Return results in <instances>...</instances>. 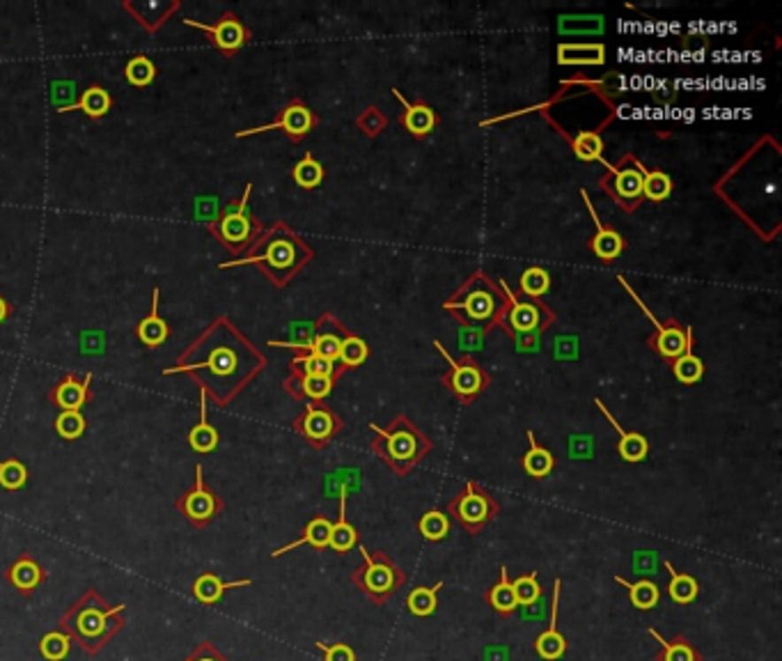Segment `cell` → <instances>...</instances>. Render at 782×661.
Returning <instances> with one entry per match:
<instances>
[{
  "label": "cell",
  "instance_id": "cell-46",
  "mask_svg": "<svg viewBox=\"0 0 782 661\" xmlns=\"http://www.w3.org/2000/svg\"><path fill=\"white\" fill-rule=\"evenodd\" d=\"M672 373H675L677 381L691 386V384H698L700 379H702L704 365L698 357H693L691 351H688V354H684V357L677 358L675 365H672Z\"/></svg>",
  "mask_w": 782,
  "mask_h": 661
},
{
  "label": "cell",
  "instance_id": "cell-48",
  "mask_svg": "<svg viewBox=\"0 0 782 661\" xmlns=\"http://www.w3.org/2000/svg\"><path fill=\"white\" fill-rule=\"evenodd\" d=\"M294 374H317V377H335V363L326 361V358L317 357V354H308L305 358H296L292 363Z\"/></svg>",
  "mask_w": 782,
  "mask_h": 661
},
{
  "label": "cell",
  "instance_id": "cell-29",
  "mask_svg": "<svg viewBox=\"0 0 782 661\" xmlns=\"http://www.w3.org/2000/svg\"><path fill=\"white\" fill-rule=\"evenodd\" d=\"M482 599L501 618L514 616V611L518 609V604H517V595H514L512 581H510V577H507L505 565L501 567V579H498V583H495V586H491L489 590L482 595Z\"/></svg>",
  "mask_w": 782,
  "mask_h": 661
},
{
  "label": "cell",
  "instance_id": "cell-36",
  "mask_svg": "<svg viewBox=\"0 0 782 661\" xmlns=\"http://www.w3.org/2000/svg\"><path fill=\"white\" fill-rule=\"evenodd\" d=\"M418 531L427 542H441L450 533V517L443 510H429L418 519Z\"/></svg>",
  "mask_w": 782,
  "mask_h": 661
},
{
  "label": "cell",
  "instance_id": "cell-40",
  "mask_svg": "<svg viewBox=\"0 0 782 661\" xmlns=\"http://www.w3.org/2000/svg\"><path fill=\"white\" fill-rule=\"evenodd\" d=\"M28 482V471L19 459H0V487L7 492H19Z\"/></svg>",
  "mask_w": 782,
  "mask_h": 661
},
{
  "label": "cell",
  "instance_id": "cell-55",
  "mask_svg": "<svg viewBox=\"0 0 782 661\" xmlns=\"http://www.w3.org/2000/svg\"><path fill=\"white\" fill-rule=\"evenodd\" d=\"M10 312H12V305L7 304V301L3 299V296H0V324L5 322L7 317H10Z\"/></svg>",
  "mask_w": 782,
  "mask_h": 661
},
{
  "label": "cell",
  "instance_id": "cell-19",
  "mask_svg": "<svg viewBox=\"0 0 782 661\" xmlns=\"http://www.w3.org/2000/svg\"><path fill=\"white\" fill-rule=\"evenodd\" d=\"M5 577H7V581L12 583V588H14V590H19V593L28 597V595H33L37 588L44 586L46 570L40 565V563H37V560L33 558V556L23 554L21 558H19L17 563L10 567V570H7Z\"/></svg>",
  "mask_w": 782,
  "mask_h": 661
},
{
  "label": "cell",
  "instance_id": "cell-30",
  "mask_svg": "<svg viewBox=\"0 0 782 661\" xmlns=\"http://www.w3.org/2000/svg\"><path fill=\"white\" fill-rule=\"evenodd\" d=\"M76 108L83 111L85 115L99 119L113 108V96H111V92H108L106 88H102V85H92V88H88V90L80 95L79 102L72 104V106H62L58 113H67V111H76Z\"/></svg>",
  "mask_w": 782,
  "mask_h": 661
},
{
  "label": "cell",
  "instance_id": "cell-34",
  "mask_svg": "<svg viewBox=\"0 0 782 661\" xmlns=\"http://www.w3.org/2000/svg\"><path fill=\"white\" fill-rule=\"evenodd\" d=\"M443 588V581H436L433 586H418L413 588L409 597H406V606L411 611L416 618H429L436 613L439 609V590Z\"/></svg>",
  "mask_w": 782,
  "mask_h": 661
},
{
  "label": "cell",
  "instance_id": "cell-22",
  "mask_svg": "<svg viewBox=\"0 0 782 661\" xmlns=\"http://www.w3.org/2000/svg\"><path fill=\"white\" fill-rule=\"evenodd\" d=\"M331 526L333 524L326 519V517H315V519H310L308 524H305L303 535H301L299 540H294V542L285 544V547L276 549V551H271V556L278 558V556H285L288 551H294V549L303 547V544L324 551V549L328 547V540H331Z\"/></svg>",
  "mask_w": 782,
  "mask_h": 661
},
{
  "label": "cell",
  "instance_id": "cell-4",
  "mask_svg": "<svg viewBox=\"0 0 782 661\" xmlns=\"http://www.w3.org/2000/svg\"><path fill=\"white\" fill-rule=\"evenodd\" d=\"M445 311H452L459 322L484 334L501 322L507 312V299L482 273H475L466 283V294H462L459 301H448Z\"/></svg>",
  "mask_w": 782,
  "mask_h": 661
},
{
  "label": "cell",
  "instance_id": "cell-18",
  "mask_svg": "<svg viewBox=\"0 0 782 661\" xmlns=\"http://www.w3.org/2000/svg\"><path fill=\"white\" fill-rule=\"evenodd\" d=\"M580 196H583V200H586L587 211H590L592 220H594V226H597V237L592 239V243H590L592 250H594V255H597L602 262L617 260L619 255H622V250H625V239H622V234H619L617 230L603 226L602 220H599L597 211H594V204L590 203V196H587L586 188L580 191Z\"/></svg>",
  "mask_w": 782,
  "mask_h": 661
},
{
  "label": "cell",
  "instance_id": "cell-44",
  "mask_svg": "<svg viewBox=\"0 0 782 661\" xmlns=\"http://www.w3.org/2000/svg\"><path fill=\"white\" fill-rule=\"evenodd\" d=\"M571 147H574L576 157L580 161H597V158L602 161L603 141L597 131H580L574 142H571Z\"/></svg>",
  "mask_w": 782,
  "mask_h": 661
},
{
  "label": "cell",
  "instance_id": "cell-14",
  "mask_svg": "<svg viewBox=\"0 0 782 661\" xmlns=\"http://www.w3.org/2000/svg\"><path fill=\"white\" fill-rule=\"evenodd\" d=\"M560 590H563V581L556 579V586H553V602H551V622H548V629L541 632L535 641V652L540 655V659L544 661H557L567 655V639H564L560 629H557V613H560Z\"/></svg>",
  "mask_w": 782,
  "mask_h": 661
},
{
  "label": "cell",
  "instance_id": "cell-49",
  "mask_svg": "<svg viewBox=\"0 0 782 661\" xmlns=\"http://www.w3.org/2000/svg\"><path fill=\"white\" fill-rule=\"evenodd\" d=\"M56 432L65 441H76L85 432V419L80 411H60L56 419Z\"/></svg>",
  "mask_w": 782,
  "mask_h": 661
},
{
  "label": "cell",
  "instance_id": "cell-41",
  "mask_svg": "<svg viewBox=\"0 0 782 661\" xmlns=\"http://www.w3.org/2000/svg\"><path fill=\"white\" fill-rule=\"evenodd\" d=\"M514 595H517L518 606H535L537 602H541V586L537 581V570L528 572L524 577H518L517 581H512Z\"/></svg>",
  "mask_w": 782,
  "mask_h": 661
},
{
  "label": "cell",
  "instance_id": "cell-5",
  "mask_svg": "<svg viewBox=\"0 0 782 661\" xmlns=\"http://www.w3.org/2000/svg\"><path fill=\"white\" fill-rule=\"evenodd\" d=\"M363 556V563L351 572V583H354L372 604L383 606L388 604L400 588L406 586L409 577L386 551H370L358 544Z\"/></svg>",
  "mask_w": 782,
  "mask_h": 661
},
{
  "label": "cell",
  "instance_id": "cell-1",
  "mask_svg": "<svg viewBox=\"0 0 782 661\" xmlns=\"http://www.w3.org/2000/svg\"><path fill=\"white\" fill-rule=\"evenodd\" d=\"M124 611L126 604L111 606L104 595L95 588H88L60 618L58 629L76 641L85 655H99L111 641L124 629Z\"/></svg>",
  "mask_w": 782,
  "mask_h": 661
},
{
  "label": "cell",
  "instance_id": "cell-24",
  "mask_svg": "<svg viewBox=\"0 0 782 661\" xmlns=\"http://www.w3.org/2000/svg\"><path fill=\"white\" fill-rule=\"evenodd\" d=\"M361 544V535L354 528L349 519H347V496H340V514L338 521L331 526V540H328V547L335 551V554L344 556L349 554L351 549H356Z\"/></svg>",
  "mask_w": 782,
  "mask_h": 661
},
{
  "label": "cell",
  "instance_id": "cell-31",
  "mask_svg": "<svg viewBox=\"0 0 782 661\" xmlns=\"http://www.w3.org/2000/svg\"><path fill=\"white\" fill-rule=\"evenodd\" d=\"M299 386L294 390V397H308L310 402H321L331 396L335 377H317V374H292V379L285 381V388Z\"/></svg>",
  "mask_w": 782,
  "mask_h": 661
},
{
  "label": "cell",
  "instance_id": "cell-8",
  "mask_svg": "<svg viewBox=\"0 0 782 661\" xmlns=\"http://www.w3.org/2000/svg\"><path fill=\"white\" fill-rule=\"evenodd\" d=\"M342 427L344 423L338 413L319 402H308L305 411L294 420V430L299 432L315 450L326 448L342 432Z\"/></svg>",
  "mask_w": 782,
  "mask_h": 661
},
{
  "label": "cell",
  "instance_id": "cell-43",
  "mask_svg": "<svg viewBox=\"0 0 782 661\" xmlns=\"http://www.w3.org/2000/svg\"><path fill=\"white\" fill-rule=\"evenodd\" d=\"M69 648H72V639L65 632H60V629L49 632L40 641V655L46 661H62L69 655Z\"/></svg>",
  "mask_w": 782,
  "mask_h": 661
},
{
  "label": "cell",
  "instance_id": "cell-7",
  "mask_svg": "<svg viewBox=\"0 0 782 661\" xmlns=\"http://www.w3.org/2000/svg\"><path fill=\"white\" fill-rule=\"evenodd\" d=\"M250 191H253V187L248 184L246 191H243V198L237 200L232 207H227L216 223L207 226L209 232L216 234V239L232 253H239L242 249H246L248 243H253L259 237V226H255V220L250 219L246 210Z\"/></svg>",
  "mask_w": 782,
  "mask_h": 661
},
{
  "label": "cell",
  "instance_id": "cell-6",
  "mask_svg": "<svg viewBox=\"0 0 782 661\" xmlns=\"http://www.w3.org/2000/svg\"><path fill=\"white\" fill-rule=\"evenodd\" d=\"M445 512L462 526L468 535H479L501 514V503L482 485L471 480L448 503Z\"/></svg>",
  "mask_w": 782,
  "mask_h": 661
},
{
  "label": "cell",
  "instance_id": "cell-38",
  "mask_svg": "<svg viewBox=\"0 0 782 661\" xmlns=\"http://www.w3.org/2000/svg\"><path fill=\"white\" fill-rule=\"evenodd\" d=\"M292 177L301 188H317L324 181L326 173H324V165L312 154H305L299 164L294 165Z\"/></svg>",
  "mask_w": 782,
  "mask_h": 661
},
{
  "label": "cell",
  "instance_id": "cell-27",
  "mask_svg": "<svg viewBox=\"0 0 782 661\" xmlns=\"http://www.w3.org/2000/svg\"><path fill=\"white\" fill-rule=\"evenodd\" d=\"M528 441L530 448L524 455V459H521V466H524V471L530 475V478L544 480V478L551 475L553 466H556V457H553V452L548 450V448H544L540 441H537L535 432H528Z\"/></svg>",
  "mask_w": 782,
  "mask_h": 661
},
{
  "label": "cell",
  "instance_id": "cell-35",
  "mask_svg": "<svg viewBox=\"0 0 782 661\" xmlns=\"http://www.w3.org/2000/svg\"><path fill=\"white\" fill-rule=\"evenodd\" d=\"M615 581L629 590L631 604L636 606L638 611H652L654 606H659L661 590H659V586H656L654 581H649V579H642V581H638V583H631V581H626L625 577H615Z\"/></svg>",
  "mask_w": 782,
  "mask_h": 661
},
{
  "label": "cell",
  "instance_id": "cell-12",
  "mask_svg": "<svg viewBox=\"0 0 782 661\" xmlns=\"http://www.w3.org/2000/svg\"><path fill=\"white\" fill-rule=\"evenodd\" d=\"M184 23L186 26H191V28H197V30H203V33H207L209 40H211V44H214L216 49H220V51L226 53L227 58L234 56V53H237L239 49H242V46L250 40V30H248L246 26H243V23L239 21L234 14H232V12H226L216 26H207V23L193 21V19H184Z\"/></svg>",
  "mask_w": 782,
  "mask_h": 661
},
{
  "label": "cell",
  "instance_id": "cell-53",
  "mask_svg": "<svg viewBox=\"0 0 782 661\" xmlns=\"http://www.w3.org/2000/svg\"><path fill=\"white\" fill-rule=\"evenodd\" d=\"M181 661H230V659H227V657L211 643V641H203V643H197L196 648H193L191 655Z\"/></svg>",
  "mask_w": 782,
  "mask_h": 661
},
{
  "label": "cell",
  "instance_id": "cell-11",
  "mask_svg": "<svg viewBox=\"0 0 782 661\" xmlns=\"http://www.w3.org/2000/svg\"><path fill=\"white\" fill-rule=\"evenodd\" d=\"M633 165H626V168H615V165L606 164L602 158V164L608 168V177L602 181L603 191L615 200V203L622 207V210L631 211L636 210L642 200V173H640V161L631 157Z\"/></svg>",
  "mask_w": 782,
  "mask_h": 661
},
{
  "label": "cell",
  "instance_id": "cell-32",
  "mask_svg": "<svg viewBox=\"0 0 782 661\" xmlns=\"http://www.w3.org/2000/svg\"><path fill=\"white\" fill-rule=\"evenodd\" d=\"M560 65H603L606 46L603 44H560L557 46Z\"/></svg>",
  "mask_w": 782,
  "mask_h": 661
},
{
  "label": "cell",
  "instance_id": "cell-51",
  "mask_svg": "<svg viewBox=\"0 0 782 661\" xmlns=\"http://www.w3.org/2000/svg\"><path fill=\"white\" fill-rule=\"evenodd\" d=\"M356 125L361 127V129L365 131L367 136H377V134H381V131L386 129V127H388V118H386V115H383L381 111H379V108L370 106L365 111V113L361 115V118L356 119Z\"/></svg>",
  "mask_w": 782,
  "mask_h": 661
},
{
  "label": "cell",
  "instance_id": "cell-52",
  "mask_svg": "<svg viewBox=\"0 0 782 661\" xmlns=\"http://www.w3.org/2000/svg\"><path fill=\"white\" fill-rule=\"evenodd\" d=\"M317 648L324 655V661H356V652L349 643H324L319 641Z\"/></svg>",
  "mask_w": 782,
  "mask_h": 661
},
{
  "label": "cell",
  "instance_id": "cell-13",
  "mask_svg": "<svg viewBox=\"0 0 782 661\" xmlns=\"http://www.w3.org/2000/svg\"><path fill=\"white\" fill-rule=\"evenodd\" d=\"M315 127H317V115L312 113V111H310L305 104L292 102L288 108H282L280 118L273 119L271 125L239 131L237 138L253 136V134H264V131H271V129H282L289 138H292V141H301V138L308 136L310 131L315 129Z\"/></svg>",
  "mask_w": 782,
  "mask_h": 661
},
{
  "label": "cell",
  "instance_id": "cell-15",
  "mask_svg": "<svg viewBox=\"0 0 782 661\" xmlns=\"http://www.w3.org/2000/svg\"><path fill=\"white\" fill-rule=\"evenodd\" d=\"M649 345L659 351L661 357L668 358V361H677V358L691 351L693 328H681L677 322L661 324L656 335L649 340Z\"/></svg>",
  "mask_w": 782,
  "mask_h": 661
},
{
  "label": "cell",
  "instance_id": "cell-47",
  "mask_svg": "<svg viewBox=\"0 0 782 661\" xmlns=\"http://www.w3.org/2000/svg\"><path fill=\"white\" fill-rule=\"evenodd\" d=\"M340 345H342V338L333 331H319L315 335V340L310 342V354H317V357L326 358V361L335 363L340 357Z\"/></svg>",
  "mask_w": 782,
  "mask_h": 661
},
{
  "label": "cell",
  "instance_id": "cell-17",
  "mask_svg": "<svg viewBox=\"0 0 782 661\" xmlns=\"http://www.w3.org/2000/svg\"><path fill=\"white\" fill-rule=\"evenodd\" d=\"M90 381L92 374H85L83 379H76L73 374H65L58 386L51 390V402L62 411H80L83 404L90 400Z\"/></svg>",
  "mask_w": 782,
  "mask_h": 661
},
{
  "label": "cell",
  "instance_id": "cell-45",
  "mask_svg": "<svg viewBox=\"0 0 782 661\" xmlns=\"http://www.w3.org/2000/svg\"><path fill=\"white\" fill-rule=\"evenodd\" d=\"M548 288H551V276L541 266H530V269L524 272V276H521V292L533 296V299L544 296L548 292Z\"/></svg>",
  "mask_w": 782,
  "mask_h": 661
},
{
  "label": "cell",
  "instance_id": "cell-2",
  "mask_svg": "<svg viewBox=\"0 0 782 661\" xmlns=\"http://www.w3.org/2000/svg\"><path fill=\"white\" fill-rule=\"evenodd\" d=\"M370 430L377 434L372 441V452L381 459L388 469L406 478L416 469L422 459L432 452V441L425 432L411 423L409 416L400 413L388 427H379L377 423H370Z\"/></svg>",
  "mask_w": 782,
  "mask_h": 661
},
{
  "label": "cell",
  "instance_id": "cell-42",
  "mask_svg": "<svg viewBox=\"0 0 782 661\" xmlns=\"http://www.w3.org/2000/svg\"><path fill=\"white\" fill-rule=\"evenodd\" d=\"M124 73H126V81L131 85L147 88V85L154 83V79H157V67H154V63L147 56H135L129 60Z\"/></svg>",
  "mask_w": 782,
  "mask_h": 661
},
{
  "label": "cell",
  "instance_id": "cell-16",
  "mask_svg": "<svg viewBox=\"0 0 782 661\" xmlns=\"http://www.w3.org/2000/svg\"><path fill=\"white\" fill-rule=\"evenodd\" d=\"M594 404H597L599 411L603 413L608 419V423L613 425V430L619 434V443H617V452L619 457L625 459L629 464H638V462H645V457L649 455V441L648 436L640 434V432H626L622 425L617 423V419H613V413L608 411L606 404H603L599 397H594Z\"/></svg>",
  "mask_w": 782,
  "mask_h": 661
},
{
  "label": "cell",
  "instance_id": "cell-20",
  "mask_svg": "<svg viewBox=\"0 0 782 661\" xmlns=\"http://www.w3.org/2000/svg\"><path fill=\"white\" fill-rule=\"evenodd\" d=\"M393 95H395V99H400V104H402V106H404V115H402V125L406 127V131H409V134H411V136H416V138H422V136H427V134H432L433 127L439 125V115L433 113V111L427 106V104L406 102V99H404V96H402V92L397 90V88H395V90H393Z\"/></svg>",
  "mask_w": 782,
  "mask_h": 661
},
{
  "label": "cell",
  "instance_id": "cell-54",
  "mask_svg": "<svg viewBox=\"0 0 782 661\" xmlns=\"http://www.w3.org/2000/svg\"><path fill=\"white\" fill-rule=\"evenodd\" d=\"M484 661H510V650L502 645H491L484 650Z\"/></svg>",
  "mask_w": 782,
  "mask_h": 661
},
{
  "label": "cell",
  "instance_id": "cell-28",
  "mask_svg": "<svg viewBox=\"0 0 782 661\" xmlns=\"http://www.w3.org/2000/svg\"><path fill=\"white\" fill-rule=\"evenodd\" d=\"M663 567L670 574V586H668L670 599L679 606L693 604L700 595L698 579L693 577V574H688V572H679L670 560H663Z\"/></svg>",
  "mask_w": 782,
  "mask_h": 661
},
{
  "label": "cell",
  "instance_id": "cell-37",
  "mask_svg": "<svg viewBox=\"0 0 782 661\" xmlns=\"http://www.w3.org/2000/svg\"><path fill=\"white\" fill-rule=\"evenodd\" d=\"M642 173V198L652 200V203H663L672 193V180L661 170H648L640 164Z\"/></svg>",
  "mask_w": 782,
  "mask_h": 661
},
{
  "label": "cell",
  "instance_id": "cell-21",
  "mask_svg": "<svg viewBox=\"0 0 782 661\" xmlns=\"http://www.w3.org/2000/svg\"><path fill=\"white\" fill-rule=\"evenodd\" d=\"M648 634L661 645V650L654 655V661H704L702 652L684 634L672 636V641H665L654 627H649Z\"/></svg>",
  "mask_w": 782,
  "mask_h": 661
},
{
  "label": "cell",
  "instance_id": "cell-39",
  "mask_svg": "<svg viewBox=\"0 0 782 661\" xmlns=\"http://www.w3.org/2000/svg\"><path fill=\"white\" fill-rule=\"evenodd\" d=\"M370 357V347L363 338L358 335H344L342 345H340V357L338 361L342 363L347 370H354V367H361L363 363Z\"/></svg>",
  "mask_w": 782,
  "mask_h": 661
},
{
  "label": "cell",
  "instance_id": "cell-25",
  "mask_svg": "<svg viewBox=\"0 0 782 661\" xmlns=\"http://www.w3.org/2000/svg\"><path fill=\"white\" fill-rule=\"evenodd\" d=\"M501 288L505 289L502 294H505L507 304H512V308L507 311L510 312V327H512L514 331H518V334H530V331H535V328L540 327L541 319L540 305L528 304V301H518L517 296L507 289L505 281H501Z\"/></svg>",
  "mask_w": 782,
  "mask_h": 661
},
{
  "label": "cell",
  "instance_id": "cell-23",
  "mask_svg": "<svg viewBox=\"0 0 782 661\" xmlns=\"http://www.w3.org/2000/svg\"><path fill=\"white\" fill-rule=\"evenodd\" d=\"M250 583H253L250 579H239V581H223L218 574H211V572H207V574H203V577L196 579V583H193V588H191V593H193V597L200 602V604H216V602H218V599L223 597L227 590H230V588H246V586H250Z\"/></svg>",
  "mask_w": 782,
  "mask_h": 661
},
{
  "label": "cell",
  "instance_id": "cell-10",
  "mask_svg": "<svg viewBox=\"0 0 782 661\" xmlns=\"http://www.w3.org/2000/svg\"><path fill=\"white\" fill-rule=\"evenodd\" d=\"M177 510L184 514V519L191 521L196 528H204L214 521L216 514L226 508L223 498L216 492H211L203 478V466H196V485L191 489H186L180 498H177Z\"/></svg>",
  "mask_w": 782,
  "mask_h": 661
},
{
  "label": "cell",
  "instance_id": "cell-33",
  "mask_svg": "<svg viewBox=\"0 0 782 661\" xmlns=\"http://www.w3.org/2000/svg\"><path fill=\"white\" fill-rule=\"evenodd\" d=\"M158 294L161 292H158V289H154L152 292V312H150V315H147L145 319L138 324V328H135V334H138L141 342L147 347H158L161 342H165V338H168V334H170L168 324H165L164 319L158 317Z\"/></svg>",
  "mask_w": 782,
  "mask_h": 661
},
{
  "label": "cell",
  "instance_id": "cell-3",
  "mask_svg": "<svg viewBox=\"0 0 782 661\" xmlns=\"http://www.w3.org/2000/svg\"><path fill=\"white\" fill-rule=\"evenodd\" d=\"M255 242L259 246H264V249L259 250V253L248 255V257H237V260L226 262V265H220V269H230V266L242 265H259L273 283L285 285L312 257V250L299 237H294L292 232L285 230V227H282V234H276V227H273L269 232V237H257Z\"/></svg>",
  "mask_w": 782,
  "mask_h": 661
},
{
  "label": "cell",
  "instance_id": "cell-50",
  "mask_svg": "<svg viewBox=\"0 0 782 661\" xmlns=\"http://www.w3.org/2000/svg\"><path fill=\"white\" fill-rule=\"evenodd\" d=\"M207 367L214 374H218V377H227V374L234 373V367H237V357H234V351L227 350V347H220V350H214V354L209 357Z\"/></svg>",
  "mask_w": 782,
  "mask_h": 661
},
{
  "label": "cell",
  "instance_id": "cell-26",
  "mask_svg": "<svg viewBox=\"0 0 782 661\" xmlns=\"http://www.w3.org/2000/svg\"><path fill=\"white\" fill-rule=\"evenodd\" d=\"M188 443H191L193 450L200 452V455H207V452L216 450V446H218V432H216L214 427H211V423H209L207 388H204V386L200 388V420H197L196 427L188 432Z\"/></svg>",
  "mask_w": 782,
  "mask_h": 661
},
{
  "label": "cell",
  "instance_id": "cell-9",
  "mask_svg": "<svg viewBox=\"0 0 782 661\" xmlns=\"http://www.w3.org/2000/svg\"><path fill=\"white\" fill-rule=\"evenodd\" d=\"M433 347H436V350H441V354H443V357L448 358V363H450V370L443 374V384L448 386V388H450L456 397H459V402H464V404H471V402H473L475 397H478L479 393H482V390L491 384L489 374L484 373L482 367H479L478 363L471 361V358L455 361V358L450 357V351L445 350L439 340L433 342Z\"/></svg>",
  "mask_w": 782,
  "mask_h": 661
}]
</instances>
